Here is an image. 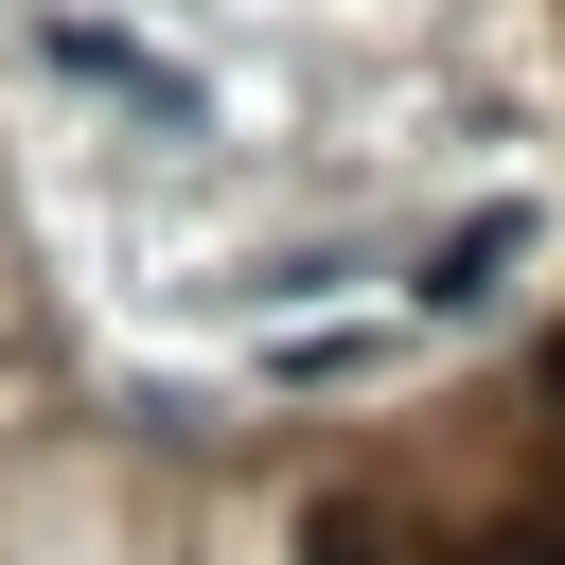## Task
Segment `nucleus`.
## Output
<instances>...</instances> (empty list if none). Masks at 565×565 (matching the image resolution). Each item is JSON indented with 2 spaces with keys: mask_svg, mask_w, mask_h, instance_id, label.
Listing matches in <instances>:
<instances>
[{
  "mask_svg": "<svg viewBox=\"0 0 565 565\" xmlns=\"http://www.w3.org/2000/svg\"><path fill=\"white\" fill-rule=\"evenodd\" d=\"M300 565H406V530H388L371 494H318V512H300Z\"/></svg>",
  "mask_w": 565,
  "mask_h": 565,
  "instance_id": "1",
  "label": "nucleus"
},
{
  "mask_svg": "<svg viewBox=\"0 0 565 565\" xmlns=\"http://www.w3.org/2000/svg\"><path fill=\"white\" fill-rule=\"evenodd\" d=\"M494 265H512V212H477V230L441 247V282H424V300H494Z\"/></svg>",
  "mask_w": 565,
  "mask_h": 565,
  "instance_id": "2",
  "label": "nucleus"
},
{
  "mask_svg": "<svg viewBox=\"0 0 565 565\" xmlns=\"http://www.w3.org/2000/svg\"><path fill=\"white\" fill-rule=\"evenodd\" d=\"M477 565H565V547H547V530H512V547H477Z\"/></svg>",
  "mask_w": 565,
  "mask_h": 565,
  "instance_id": "3",
  "label": "nucleus"
},
{
  "mask_svg": "<svg viewBox=\"0 0 565 565\" xmlns=\"http://www.w3.org/2000/svg\"><path fill=\"white\" fill-rule=\"evenodd\" d=\"M547 406H565V353H547Z\"/></svg>",
  "mask_w": 565,
  "mask_h": 565,
  "instance_id": "4",
  "label": "nucleus"
}]
</instances>
